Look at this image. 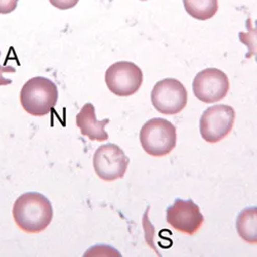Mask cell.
<instances>
[{"mask_svg":"<svg viewBox=\"0 0 257 257\" xmlns=\"http://www.w3.org/2000/svg\"><path fill=\"white\" fill-rule=\"evenodd\" d=\"M166 220L175 230L191 235L199 231L205 218L200 207L191 199H176L167 208Z\"/></svg>","mask_w":257,"mask_h":257,"instance_id":"obj_9","label":"cell"},{"mask_svg":"<svg viewBox=\"0 0 257 257\" xmlns=\"http://www.w3.org/2000/svg\"><path fill=\"white\" fill-rule=\"evenodd\" d=\"M235 111L231 106L219 104L209 107L200 119V132L204 140L217 143L224 139L232 130Z\"/></svg>","mask_w":257,"mask_h":257,"instance_id":"obj_6","label":"cell"},{"mask_svg":"<svg viewBox=\"0 0 257 257\" xmlns=\"http://www.w3.org/2000/svg\"><path fill=\"white\" fill-rule=\"evenodd\" d=\"M13 216L21 230L38 233L50 225L54 211L52 203L46 196L39 192H26L16 200Z\"/></svg>","mask_w":257,"mask_h":257,"instance_id":"obj_1","label":"cell"},{"mask_svg":"<svg viewBox=\"0 0 257 257\" xmlns=\"http://www.w3.org/2000/svg\"><path fill=\"white\" fill-rule=\"evenodd\" d=\"M19 0H0V14L8 15L13 13L18 6Z\"/></svg>","mask_w":257,"mask_h":257,"instance_id":"obj_14","label":"cell"},{"mask_svg":"<svg viewBox=\"0 0 257 257\" xmlns=\"http://www.w3.org/2000/svg\"><path fill=\"white\" fill-rule=\"evenodd\" d=\"M192 91L201 102L216 103L226 97L229 91V79L220 69L206 68L196 75Z\"/></svg>","mask_w":257,"mask_h":257,"instance_id":"obj_8","label":"cell"},{"mask_svg":"<svg viewBox=\"0 0 257 257\" xmlns=\"http://www.w3.org/2000/svg\"><path fill=\"white\" fill-rule=\"evenodd\" d=\"M257 208L249 207L241 211L237 218V230L240 237L249 244L257 243Z\"/></svg>","mask_w":257,"mask_h":257,"instance_id":"obj_11","label":"cell"},{"mask_svg":"<svg viewBox=\"0 0 257 257\" xmlns=\"http://www.w3.org/2000/svg\"><path fill=\"white\" fill-rule=\"evenodd\" d=\"M141 2H145V0H141Z\"/></svg>","mask_w":257,"mask_h":257,"instance_id":"obj_16","label":"cell"},{"mask_svg":"<svg viewBox=\"0 0 257 257\" xmlns=\"http://www.w3.org/2000/svg\"><path fill=\"white\" fill-rule=\"evenodd\" d=\"M105 82L112 94L128 97L139 91L143 82V73L135 63L119 61L107 69Z\"/></svg>","mask_w":257,"mask_h":257,"instance_id":"obj_5","label":"cell"},{"mask_svg":"<svg viewBox=\"0 0 257 257\" xmlns=\"http://www.w3.org/2000/svg\"><path fill=\"white\" fill-rule=\"evenodd\" d=\"M93 164L96 174L102 180L114 181L124 176L130 159L118 145L107 143L97 149Z\"/></svg>","mask_w":257,"mask_h":257,"instance_id":"obj_7","label":"cell"},{"mask_svg":"<svg viewBox=\"0 0 257 257\" xmlns=\"http://www.w3.org/2000/svg\"><path fill=\"white\" fill-rule=\"evenodd\" d=\"M110 122L106 118L98 120L95 112V106L92 103H85L76 115V125L80 128L82 135L89 137L90 140L104 141L109 138L105 131V126Z\"/></svg>","mask_w":257,"mask_h":257,"instance_id":"obj_10","label":"cell"},{"mask_svg":"<svg viewBox=\"0 0 257 257\" xmlns=\"http://www.w3.org/2000/svg\"><path fill=\"white\" fill-rule=\"evenodd\" d=\"M79 0H50L53 7L59 10H69L74 8Z\"/></svg>","mask_w":257,"mask_h":257,"instance_id":"obj_13","label":"cell"},{"mask_svg":"<svg viewBox=\"0 0 257 257\" xmlns=\"http://www.w3.org/2000/svg\"><path fill=\"white\" fill-rule=\"evenodd\" d=\"M151 99L157 111L165 115H175L187 104V91L179 80L165 78L155 84Z\"/></svg>","mask_w":257,"mask_h":257,"instance_id":"obj_4","label":"cell"},{"mask_svg":"<svg viewBox=\"0 0 257 257\" xmlns=\"http://www.w3.org/2000/svg\"><path fill=\"white\" fill-rule=\"evenodd\" d=\"M139 139L146 154L152 157H165L176 146V127L165 118H152L141 127Z\"/></svg>","mask_w":257,"mask_h":257,"instance_id":"obj_3","label":"cell"},{"mask_svg":"<svg viewBox=\"0 0 257 257\" xmlns=\"http://www.w3.org/2000/svg\"><path fill=\"white\" fill-rule=\"evenodd\" d=\"M186 13L197 20L206 21L216 15L218 0H182Z\"/></svg>","mask_w":257,"mask_h":257,"instance_id":"obj_12","label":"cell"},{"mask_svg":"<svg viewBox=\"0 0 257 257\" xmlns=\"http://www.w3.org/2000/svg\"><path fill=\"white\" fill-rule=\"evenodd\" d=\"M59 92L55 82L36 76L25 82L20 93L23 109L33 116H45L52 112L58 102Z\"/></svg>","mask_w":257,"mask_h":257,"instance_id":"obj_2","label":"cell"},{"mask_svg":"<svg viewBox=\"0 0 257 257\" xmlns=\"http://www.w3.org/2000/svg\"><path fill=\"white\" fill-rule=\"evenodd\" d=\"M6 72H11V73H15L16 69L12 66H3L0 65V87L2 85H9L12 83V79H8L4 76V74Z\"/></svg>","mask_w":257,"mask_h":257,"instance_id":"obj_15","label":"cell"}]
</instances>
